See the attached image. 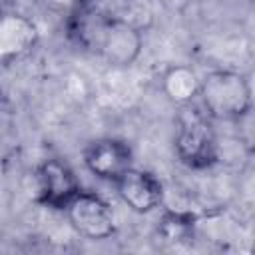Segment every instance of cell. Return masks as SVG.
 Returning <instances> with one entry per match:
<instances>
[{"label":"cell","instance_id":"cell-1","mask_svg":"<svg viewBox=\"0 0 255 255\" xmlns=\"http://www.w3.org/2000/svg\"><path fill=\"white\" fill-rule=\"evenodd\" d=\"M66 36L116 68L131 66L143 48L141 32L131 22L110 16L96 0H74L66 18Z\"/></svg>","mask_w":255,"mask_h":255},{"label":"cell","instance_id":"cell-2","mask_svg":"<svg viewBox=\"0 0 255 255\" xmlns=\"http://www.w3.org/2000/svg\"><path fill=\"white\" fill-rule=\"evenodd\" d=\"M175 155L189 169H207L217 161V137L211 118L193 102L175 118Z\"/></svg>","mask_w":255,"mask_h":255},{"label":"cell","instance_id":"cell-3","mask_svg":"<svg viewBox=\"0 0 255 255\" xmlns=\"http://www.w3.org/2000/svg\"><path fill=\"white\" fill-rule=\"evenodd\" d=\"M203 110L211 120L235 122L251 110V86L247 78L231 70H213L199 82Z\"/></svg>","mask_w":255,"mask_h":255},{"label":"cell","instance_id":"cell-4","mask_svg":"<svg viewBox=\"0 0 255 255\" xmlns=\"http://www.w3.org/2000/svg\"><path fill=\"white\" fill-rule=\"evenodd\" d=\"M66 215L72 227L88 239H106L116 229V217L110 203L98 193L78 191L76 197L66 205Z\"/></svg>","mask_w":255,"mask_h":255},{"label":"cell","instance_id":"cell-5","mask_svg":"<svg viewBox=\"0 0 255 255\" xmlns=\"http://www.w3.org/2000/svg\"><path fill=\"white\" fill-rule=\"evenodd\" d=\"M38 201L50 209H66L80 191V183L72 167L60 159H46L36 169Z\"/></svg>","mask_w":255,"mask_h":255},{"label":"cell","instance_id":"cell-6","mask_svg":"<svg viewBox=\"0 0 255 255\" xmlns=\"http://www.w3.org/2000/svg\"><path fill=\"white\" fill-rule=\"evenodd\" d=\"M131 149L126 141L116 137H100L88 143L84 149L86 167L104 181H116L124 171L131 167Z\"/></svg>","mask_w":255,"mask_h":255},{"label":"cell","instance_id":"cell-7","mask_svg":"<svg viewBox=\"0 0 255 255\" xmlns=\"http://www.w3.org/2000/svg\"><path fill=\"white\" fill-rule=\"evenodd\" d=\"M114 183L122 201L135 213H149L161 203L163 187L151 171L129 167Z\"/></svg>","mask_w":255,"mask_h":255},{"label":"cell","instance_id":"cell-8","mask_svg":"<svg viewBox=\"0 0 255 255\" xmlns=\"http://www.w3.org/2000/svg\"><path fill=\"white\" fill-rule=\"evenodd\" d=\"M199 82L201 80L191 66L175 64L163 74L161 90L171 104L181 108V106L191 104L195 100V96H199Z\"/></svg>","mask_w":255,"mask_h":255},{"label":"cell","instance_id":"cell-9","mask_svg":"<svg viewBox=\"0 0 255 255\" xmlns=\"http://www.w3.org/2000/svg\"><path fill=\"white\" fill-rule=\"evenodd\" d=\"M191 227H193V217L189 213H165L159 231L165 239H185Z\"/></svg>","mask_w":255,"mask_h":255},{"label":"cell","instance_id":"cell-10","mask_svg":"<svg viewBox=\"0 0 255 255\" xmlns=\"http://www.w3.org/2000/svg\"><path fill=\"white\" fill-rule=\"evenodd\" d=\"M159 2H161V6H163L165 10H169V12H183V10L189 6L191 0H159Z\"/></svg>","mask_w":255,"mask_h":255},{"label":"cell","instance_id":"cell-11","mask_svg":"<svg viewBox=\"0 0 255 255\" xmlns=\"http://www.w3.org/2000/svg\"><path fill=\"white\" fill-rule=\"evenodd\" d=\"M8 2H16V0H8Z\"/></svg>","mask_w":255,"mask_h":255}]
</instances>
